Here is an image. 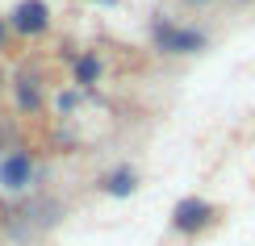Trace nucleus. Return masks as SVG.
<instances>
[{"mask_svg":"<svg viewBox=\"0 0 255 246\" xmlns=\"http://www.w3.org/2000/svg\"><path fill=\"white\" fill-rule=\"evenodd\" d=\"M218 221V205H209L205 196H180L172 209V230L180 238H197Z\"/></svg>","mask_w":255,"mask_h":246,"instance_id":"3","label":"nucleus"},{"mask_svg":"<svg viewBox=\"0 0 255 246\" xmlns=\"http://www.w3.org/2000/svg\"><path fill=\"white\" fill-rule=\"evenodd\" d=\"M92 4H118V0H92Z\"/></svg>","mask_w":255,"mask_h":246,"instance_id":"10","label":"nucleus"},{"mask_svg":"<svg viewBox=\"0 0 255 246\" xmlns=\"http://www.w3.org/2000/svg\"><path fill=\"white\" fill-rule=\"evenodd\" d=\"M101 192H105V196H113V200L134 196V192H138V171L130 163H118L113 171H105V175H101Z\"/></svg>","mask_w":255,"mask_h":246,"instance_id":"7","label":"nucleus"},{"mask_svg":"<svg viewBox=\"0 0 255 246\" xmlns=\"http://www.w3.org/2000/svg\"><path fill=\"white\" fill-rule=\"evenodd\" d=\"M101 80H105V59L97 50H80L76 63H71V88L88 92V88H97Z\"/></svg>","mask_w":255,"mask_h":246,"instance_id":"6","label":"nucleus"},{"mask_svg":"<svg viewBox=\"0 0 255 246\" xmlns=\"http://www.w3.org/2000/svg\"><path fill=\"white\" fill-rule=\"evenodd\" d=\"M151 46L159 50V55L188 59V55H201V50L209 46V34H205V29H197V25H180V21L159 13L151 21Z\"/></svg>","mask_w":255,"mask_h":246,"instance_id":"1","label":"nucleus"},{"mask_svg":"<svg viewBox=\"0 0 255 246\" xmlns=\"http://www.w3.org/2000/svg\"><path fill=\"white\" fill-rule=\"evenodd\" d=\"M8 92H13V109L34 117L46 109V76H42L38 63H25L21 71H13V80H8Z\"/></svg>","mask_w":255,"mask_h":246,"instance_id":"2","label":"nucleus"},{"mask_svg":"<svg viewBox=\"0 0 255 246\" xmlns=\"http://www.w3.org/2000/svg\"><path fill=\"white\" fill-rule=\"evenodd\" d=\"M38 179V159L29 151H8L4 159H0V188L13 192V196H21V192H29Z\"/></svg>","mask_w":255,"mask_h":246,"instance_id":"5","label":"nucleus"},{"mask_svg":"<svg viewBox=\"0 0 255 246\" xmlns=\"http://www.w3.org/2000/svg\"><path fill=\"white\" fill-rule=\"evenodd\" d=\"M4 21H8V34L13 38L34 42V38H42L50 29V4L46 0H17V4L4 13Z\"/></svg>","mask_w":255,"mask_h":246,"instance_id":"4","label":"nucleus"},{"mask_svg":"<svg viewBox=\"0 0 255 246\" xmlns=\"http://www.w3.org/2000/svg\"><path fill=\"white\" fill-rule=\"evenodd\" d=\"M76 104H84V92H80V88H67V92H63L59 100H55V109H59L63 117H67L71 109H76Z\"/></svg>","mask_w":255,"mask_h":246,"instance_id":"8","label":"nucleus"},{"mask_svg":"<svg viewBox=\"0 0 255 246\" xmlns=\"http://www.w3.org/2000/svg\"><path fill=\"white\" fill-rule=\"evenodd\" d=\"M4 42H8V21H4V13H0V50H4Z\"/></svg>","mask_w":255,"mask_h":246,"instance_id":"9","label":"nucleus"},{"mask_svg":"<svg viewBox=\"0 0 255 246\" xmlns=\"http://www.w3.org/2000/svg\"><path fill=\"white\" fill-rule=\"evenodd\" d=\"M193 4H209V0H193Z\"/></svg>","mask_w":255,"mask_h":246,"instance_id":"11","label":"nucleus"}]
</instances>
